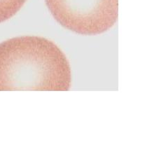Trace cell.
Segmentation results:
<instances>
[{
	"instance_id": "obj_2",
	"label": "cell",
	"mask_w": 161,
	"mask_h": 161,
	"mask_svg": "<svg viewBox=\"0 0 161 161\" xmlns=\"http://www.w3.org/2000/svg\"><path fill=\"white\" fill-rule=\"evenodd\" d=\"M61 25L80 35L106 32L116 23L119 0H45Z\"/></svg>"
},
{
	"instance_id": "obj_1",
	"label": "cell",
	"mask_w": 161,
	"mask_h": 161,
	"mask_svg": "<svg viewBox=\"0 0 161 161\" xmlns=\"http://www.w3.org/2000/svg\"><path fill=\"white\" fill-rule=\"evenodd\" d=\"M71 69L65 55L44 37H15L0 44V91H67Z\"/></svg>"
},
{
	"instance_id": "obj_3",
	"label": "cell",
	"mask_w": 161,
	"mask_h": 161,
	"mask_svg": "<svg viewBox=\"0 0 161 161\" xmlns=\"http://www.w3.org/2000/svg\"><path fill=\"white\" fill-rule=\"evenodd\" d=\"M26 0H0V23L13 17Z\"/></svg>"
}]
</instances>
